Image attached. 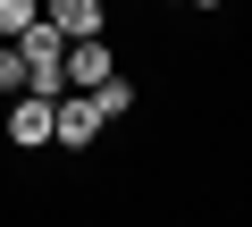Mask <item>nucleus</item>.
<instances>
[{
	"instance_id": "6",
	"label": "nucleus",
	"mask_w": 252,
	"mask_h": 227,
	"mask_svg": "<svg viewBox=\"0 0 252 227\" xmlns=\"http://www.w3.org/2000/svg\"><path fill=\"white\" fill-rule=\"evenodd\" d=\"M34 17H42V0H0V34H26Z\"/></svg>"
},
{
	"instance_id": "1",
	"label": "nucleus",
	"mask_w": 252,
	"mask_h": 227,
	"mask_svg": "<svg viewBox=\"0 0 252 227\" xmlns=\"http://www.w3.org/2000/svg\"><path fill=\"white\" fill-rule=\"evenodd\" d=\"M101 127H109V118H101V101H93V93H76V84H67V93L51 101V143H76V152H84Z\"/></svg>"
},
{
	"instance_id": "3",
	"label": "nucleus",
	"mask_w": 252,
	"mask_h": 227,
	"mask_svg": "<svg viewBox=\"0 0 252 227\" xmlns=\"http://www.w3.org/2000/svg\"><path fill=\"white\" fill-rule=\"evenodd\" d=\"M9 135H17V152L51 143V93H17V109H9Z\"/></svg>"
},
{
	"instance_id": "5",
	"label": "nucleus",
	"mask_w": 252,
	"mask_h": 227,
	"mask_svg": "<svg viewBox=\"0 0 252 227\" xmlns=\"http://www.w3.org/2000/svg\"><path fill=\"white\" fill-rule=\"evenodd\" d=\"M93 101H101V118H126V109H135V84H126V76L109 67V76L93 84Z\"/></svg>"
},
{
	"instance_id": "8",
	"label": "nucleus",
	"mask_w": 252,
	"mask_h": 227,
	"mask_svg": "<svg viewBox=\"0 0 252 227\" xmlns=\"http://www.w3.org/2000/svg\"><path fill=\"white\" fill-rule=\"evenodd\" d=\"M193 9H219V0H193Z\"/></svg>"
},
{
	"instance_id": "4",
	"label": "nucleus",
	"mask_w": 252,
	"mask_h": 227,
	"mask_svg": "<svg viewBox=\"0 0 252 227\" xmlns=\"http://www.w3.org/2000/svg\"><path fill=\"white\" fill-rule=\"evenodd\" d=\"M42 17L76 42V34H101V0H42Z\"/></svg>"
},
{
	"instance_id": "2",
	"label": "nucleus",
	"mask_w": 252,
	"mask_h": 227,
	"mask_svg": "<svg viewBox=\"0 0 252 227\" xmlns=\"http://www.w3.org/2000/svg\"><path fill=\"white\" fill-rule=\"evenodd\" d=\"M109 67H118V59H109V42H101V34H76V42L59 51V76H67L76 93H93V84H101Z\"/></svg>"
},
{
	"instance_id": "9",
	"label": "nucleus",
	"mask_w": 252,
	"mask_h": 227,
	"mask_svg": "<svg viewBox=\"0 0 252 227\" xmlns=\"http://www.w3.org/2000/svg\"><path fill=\"white\" fill-rule=\"evenodd\" d=\"M0 42H9V34H0Z\"/></svg>"
},
{
	"instance_id": "7",
	"label": "nucleus",
	"mask_w": 252,
	"mask_h": 227,
	"mask_svg": "<svg viewBox=\"0 0 252 227\" xmlns=\"http://www.w3.org/2000/svg\"><path fill=\"white\" fill-rule=\"evenodd\" d=\"M0 93H26V51L0 42Z\"/></svg>"
}]
</instances>
